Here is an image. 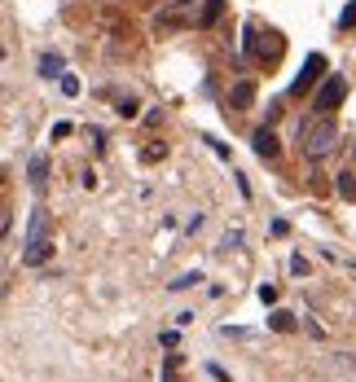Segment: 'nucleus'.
I'll return each mask as SVG.
<instances>
[{"label": "nucleus", "mask_w": 356, "mask_h": 382, "mask_svg": "<svg viewBox=\"0 0 356 382\" xmlns=\"http://www.w3.org/2000/svg\"><path fill=\"white\" fill-rule=\"evenodd\" d=\"M335 185H339V198H343V202H356V176H352V171H339Z\"/></svg>", "instance_id": "nucleus-12"}, {"label": "nucleus", "mask_w": 356, "mask_h": 382, "mask_svg": "<svg viewBox=\"0 0 356 382\" xmlns=\"http://www.w3.org/2000/svg\"><path fill=\"white\" fill-rule=\"evenodd\" d=\"M198 141H207V145H211V149H216V154H220V159H224V163H229V159H234V154H229V145H224V141H220V137H211V132H202V137H198Z\"/></svg>", "instance_id": "nucleus-16"}, {"label": "nucleus", "mask_w": 356, "mask_h": 382, "mask_svg": "<svg viewBox=\"0 0 356 382\" xmlns=\"http://www.w3.org/2000/svg\"><path fill=\"white\" fill-rule=\"evenodd\" d=\"M220 18H224V0H207L202 14H198V27H216Z\"/></svg>", "instance_id": "nucleus-10"}, {"label": "nucleus", "mask_w": 356, "mask_h": 382, "mask_svg": "<svg viewBox=\"0 0 356 382\" xmlns=\"http://www.w3.org/2000/svg\"><path fill=\"white\" fill-rule=\"evenodd\" d=\"M251 149H256L260 159H277V149H282V145H277V132H273L268 123L256 127V137H251Z\"/></svg>", "instance_id": "nucleus-5"}, {"label": "nucleus", "mask_w": 356, "mask_h": 382, "mask_svg": "<svg viewBox=\"0 0 356 382\" xmlns=\"http://www.w3.org/2000/svg\"><path fill=\"white\" fill-rule=\"evenodd\" d=\"M335 145H339V123L330 119V115H317L313 123H299V149H303V159L321 163Z\"/></svg>", "instance_id": "nucleus-1"}, {"label": "nucleus", "mask_w": 356, "mask_h": 382, "mask_svg": "<svg viewBox=\"0 0 356 382\" xmlns=\"http://www.w3.org/2000/svg\"><path fill=\"white\" fill-rule=\"evenodd\" d=\"M202 282V272L194 268V272H181V277H176V282H172V290H189V286H198Z\"/></svg>", "instance_id": "nucleus-14"}, {"label": "nucleus", "mask_w": 356, "mask_h": 382, "mask_svg": "<svg viewBox=\"0 0 356 382\" xmlns=\"http://www.w3.org/2000/svg\"><path fill=\"white\" fill-rule=\"evenodd\" d=\"M290 272H295V277H308V260H303V255H295V260H290Z\"/></svg>", "instance_id": "nucleus-20"}, {"label": "nucleus", "mask_w": 356, "mask_h": 382, "mask_svg": "<svg viewBox=\"0 0 356 382\" xmlns=\"http://www.w3.org/2000/svg\"><path fill=\"white\" fill-rule=\"evenodd\" d=\"M176 5H194V0H176Z\"/></svg>", "instance_id": "nucleus-24"}, {"label": "nucleus", "mask_w": 356, "mask_h": 382, "mask_svg": "<svg viewBox=\"0 0 356 382\" xmlns=\"http://www.w3.org/2000/svg\"><path fill=\"white\" fill-rule=\"evenodd\" d=\"M115 115H119V119H137V115H141V101H137V97H119Z\"/></svg>", "instance_id": "nucleus-13"}, {"label": "nucleus", "mask_w": 356, "mask_h": 382, "mask_svg": "<svg viewBox=\"0 0 356 382\" xmlns=\"http://www.w3.org/2000/svg\"><path fill=\"white\" fill-rule=\"evenodd\" d=\"M141 159H145V163H159V159H163V145H145Z\"/></svg>", "instance_id": "nucleus-21"}, {"label": "nucleus", "mask_w": 356, "mask_h": 382, "mask_svg": "<svg viewBox=\"0 0 356 382\" xmlns=\"http://www.w3.org/2000/svg\"><path fill=\"white\" fill-rule=\"evenodd\" d=\"M53 250H58V242H53V238H44L40 246H31V250H22V264H27V268H44L48 260H53Z\"/></svg>", "instance_id": "nucleus-8"}, {"label": "nucleus", "mask_w": 356, "mask_h": 382, "mask_svg": "<svg viewBox=\"0 0 356 382\" xmlns=\"http://www.w3.org/2000/svg\"><path fill=\"white\" fill-rule=\"evenodd\" d=\"M48 228H53V216H48L44 207H36V211H31V220H27V233H22V246H27V250H31V246H40V242L48 238Z\"/></svg>", "instance_id": "nucleus-4"}, {"label": "nucleus", "mask_w": 356, "mask_h": 382, "mask_svg": "<svg viewBox=\"0 0 356 382\" xmlns=\"http://www.w3.org/2000/svg\"><path fill=\"white\" fill-rule=\"evenodd\" d=\"M207 373H211V378H216V382H234V378H229V373H224V369H220V365H207Z\"/></svg>", "instance_id": "nucleus-23"}, {"label": "nucleus", "mask_w": 356, "mask_h": 382, "mask_svg": "<svg viewBox=\"0 0 356 382\" xmlns=\"http://www.w3.org/2000/svg\"><path fill=\"white\" fill-rule=\"evenodd\" d=\"M321 70H325V58H321V53H308V62H303V70L295 75V84H290V92H295V97H303V92H313V84L321 80Z\"/></svg>", "instance_id": "nucleus-3"}, {"label": "nucleus", "mask_w": 356, "mask_h": 382, "mask_svg": "<svg viewBox=\"0 0 356 382\" xmlns=\"http://www.w3.org/2000/svg\"><path fill=\"white\" fill-rule=\"evenodd\" d=\"M36 70L44 75V80H62V75H66V62H62V53H53V48H44V53L36 58Z\"/></svg>", "instance_id": "nucleus-7"}, {"label": "nucleus", "mask_w": 356, "mask_h": 382, "mask_svg": "<svg viewBox=\"0 0 356 382\" xmlns=\"http://www.w3.org/2000/svg\"><path fill=\"white\" fill-rule=\"evenodd\" d=\"M299 321H295V312H273L268 317V329H277V334H290Z\"/></svg>", "instance_id": "nucleus-11"}, {"label": "nucleus", "mask_w": 356, "mask_h": 382, "mask_svg": "<svg viewBox=\"0 0 356 382\" xmlns=\"http://www.w3.org/2000/svg\"><path fill=\"white\" fill-rule=\"evenodd\" d=\"M339 27H343V31H352V27H356V0H352V5L339 14Z\"/></svg>", "instance_id": "nucleus-18"}, {"label": "nucleus", "mask_w": 356, "mask_h": 382, "mask_svg": "<svg viewBox=\"0 0 356 382\" xmlns=\"http://www.w3.org/2000/svg\"><path fill=\"white\" fill-rule=\"evenodd\" d=\"M343 97H347V80H343V75H325V84L313 97V110L317 115H335L343 106Z\"/></svg>", "instance_id": "nucleus-2"}, {"label": "nucleus", "mask_w": 356, "mask_h": 382, "mask_svg": "<svg viewBox=\"0 0 356 382\" xmlns=\"http://www.w3.org/2000/svg\"><path fill=\"white\" fill-rule=\"evenodd\" d=\"M27 185H31L36 193L48 185V159H44V154H31V163H27Z\"/></svg>", "instance_id": "nucleus-9"}, {"label": "nucleus", "mask_w": 356, "mask_h": 382, "mask_svg": "<svg viewBox=\"0 0 356 382\" xmlns=\"http://www.w3.org/2000/svg\"><path fill=\"white\" fill-rule=\"evenodd\" d=\"M62 92L75 97V92H80V80H75V75H62Z\"/></svg>", "instance_id": "nucleus-19"}, {"label": "nucleus", "mask_w": 356, "mask_h": 382, "mask_svg": "<svg viewBox=\"0 0 356 382\" xmlns=\"http://www.w3.org/2000/svg\"><path fill=\"white\" fill-rule=\"evenodd\" d=\"M251 106H256V84H251V80H238L234 92H229V115H234V110H251Z\"/></svg>", "instance_id": "nucleus-6"}, {"label": "nucleus", "mask_w": 356, "mask_h": 382, "mask_svg": "<svg viewBox=\"0 0 356 382\" xmlns=\"http://www.w3.org/2000/svg\"><path fill=\"white\" fill-rule=\"evenodd\" d=\"M220 250H224V255H229V250H242V228H229L224 242H220Z\"/></svg>", "instance_id": "nucleus-15"}, {"label": "nucleus", "mask_w": 356, "mask_h": 382, "mask_svg": "<svg viewBox=\"0 0 356 382\" xmlns=\"http://www.w3.org/2000/svg\"><path fill=\"white\" fill-rule=\"evenodd\" d=\"M176 369H181V356H167V365H163V382H176Z\"/></svg>", "instance_id": "nucleus-17"}, {"label": "nucleus", "mask_w": 356, "mask_h": 382, "mask_svg": "<svg viewBox=\"0 0 356 382\" xmlns=\"http://www.w3.org/2000/svg\"><path fill=\"white\" fill-rule=\"evenodd\" d=\"M260 303H268V308H273V303H277V286H260Z\"/></svg>", "instance_id": "nucleus-22"}]
</instances>
